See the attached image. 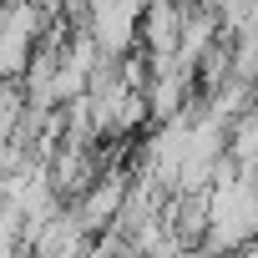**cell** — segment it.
Listing matches in <instances>:
<instances>
[]
</instances>
